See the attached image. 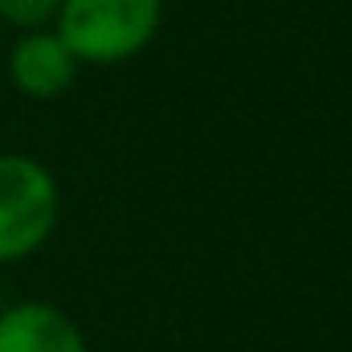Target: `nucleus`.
<instances>
[{
	"instance_id": "3",
	"label": "nucleus",
	"mask_w": 352,
	"mask_h": 352,
	"mask_svg": "<svg viewBox=\"0 0 352 352\" xmlns=\"http://www.w3.org/2000/svg\"><path fill=\"white\" fill-rule=\"evenodd\" d=\"M8 70H12V82H16L21 94H29V98H58L78 78V58L70 54V45L58 33L29 29L12 45Z\"/></svg>"
},
{
	"instance_id": "1",
	"label": "nucleus",
	"mask_w": 352,
	"mask_h": 352,
	"mask_svg": "<svg viewBox=\"0 0 352 352\" xmlns=\"http://www.w3.org/2000/svg\"><path fill=\"white\" fill-rule=\"evenodd\" d=\"M164 0H62L58 37L78 62L111 66L135 58L160 29Z\"/></svg>"
},
{
	"instance_id": "2",
	"label": "nucleus",
	"mask_w": 352,
	"mask_h": 352,
	"mask_svg": "<svg viewBox=\"0 0 352 352\" xmlns=\"http://www.w3.org/2000/svg\"><path fill=\"white\" fill-rule=\"evenodd\" d=\"M58 226V184L33 156H0V263L29 258Z\"/></svg>"
},
{
	"instance_id": "4",
	"label": "nucleus",
	"mask_w": 352,
	"mask_h": 352,
	"mask_svg": "<svg viewBox=\"0 0 352 352\" xmlns=\"http://www.w3.org/2000/svg\"><path fill=\"white\" fill-rule=\"evenodd\" d=\"M0 352H90L78 324L50 303H12L0 311Z\"/></svg>"
},
{
	"instance_id": "5",
	"label": "nucleus",
	"mask_w": 352,
	"mask_h": 352,
	"mask_svg": "<svg viewBox=\"0 0 352 352\" xmlns=\"http://www.w3.org/2000/svg\"><path fill=\"white\" fill-rule=\"evenodd\" d=\"M62 0H0V16L16 29H41L58 16Z\"/></svg>"
}]
</instances>
